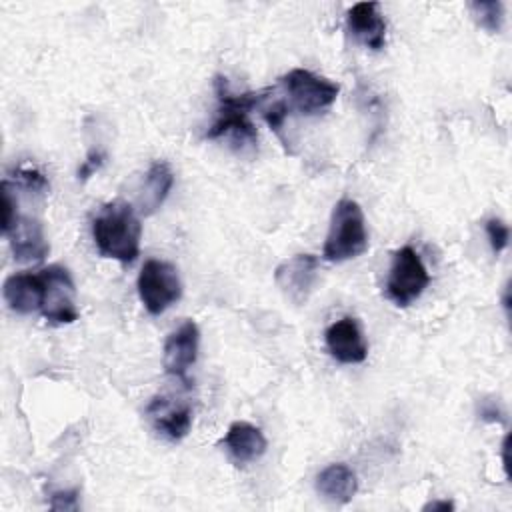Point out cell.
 <instances>
[{"label": "cell", "instance_id": "1", "mask_svg": "<svg viewBox=\"0 0 512 512\" xmlns=\"http://www.w3.org/2000/svg\"><path fill=\"white\" fill-rule=\"evenodd\" d=\"M214 92L218 100L216 120L206 130V140H218V138H230L232 144L240 148H254L258 144V130L254 122L250 120V110L256 106H262L268 98L270 90L262 92H232L228 78L216 76L214 78Z\"/></svg>", "mask_w": 512, "mask_h": 512}, {"label": "cell", "instance_id": "2", "mask_svg": "<svg viewBox=\"0 0 512 512\" xmlns=\"http://www.w3.org/2000/svg\"><path fill=\"white\" fill-rule=\"evenodd\" d=\"M92 236L98 252L104 258L130 264L140 254L142 224L132 204L108 202L100 208L92 222Z\"/></svg>", "mask_w": 512, "mask_h": 512}, {"label": "cell", "instance_id": "3", "mask_svg": "<svg viewBox=\"0 0 512 512\" xmlns=\"http://www.w3.org/2000/svg\"><path fill=\"white\" fill-rule=\"evenodd\" d=\"M368 248L366 220L360 204L352 198H340L332 210L322 256L328 262H344L360 256Z\"/></svg>", "mask_w": 512, "mask_h": 512}, {"label": "cell", "instance_id": "4", "mask_svg": "<svg viewBox=\"0 0 512 512\" xmlns=\"http://www.w3.org/2000/svg\"><path fill=\"white\" fill-rule=\"evenodd\" d=\"M280 84L286 92L288 108L304 116H314L328 110L340 94V84L306 68H292L280 78Z\"/></svg>", "mask_w": 512, "mask_h": 512}, {"label": "cell", "instance_id": "5", "mask_svg": "<svg viewBox=\"0 0 512 512\" xmlns=\"http://www.w3.org/2000/svg\"><path fill=\"white\" fill-rule=\"evenodd\" d=\"M430 284V274L412 246H402L394 252L388 280H386V298L400 308L410 306L424 288Z\"/></svg>", "mask_w": 512, "mask_h": 512}, {"label": "cell", "instance_id": "6", "mask_svg": "<svg viewBox=\"0 0 512 512\" xmlns=\"http://www.w3.org/2000/svg\"><path fill=\"white\" fill-rule=\"evenodd\" d=\"M138 296L144 308L158 316L168 310L182 296V282L178 268L164 260H146L138 274Z\"/></svg>", "mask_w": 512, "mask_h": 512}, {"label": "cell", "instance_id": "7", "mask_svg": "<svg viewBox=\"0 0 512 512\" xmlns=\"http://www.w3.org/2000/svg\"><path fill=\"white\" fill-rule=\"evenodd\" d=\"M42 306L40 312L46 320L54 324H70L78 318L76 308V288L70 272L64 266L52 264L42 272Z\"/></svg>", "mask_w": 512, "mask_h": 512}, {"label": "cell", "instance_id": "8", "mask_svg": "<svg viewBox=\"0 0 512 512\" xmlns=\"http://www.w3.org/2000/svg\"><path fill=\"white\" fill-rule=\"evenodd\" d=\"M318 266L320 264L314 254H296L274 270V282L286 300L302 306L308 302L314 290L318 280Z\"/></svg>", "mask_w": 512, "mask_h": 512}, {"label": "cell", "instance_id": "9", "mask_svg": "<svg viewBox=\"0 0 512 512\" xmlns=\"http://www.w3.org/2000/svg\"><path fill=\"white\" fill-rule=\"evenodd\" d=\"M200 344V330L194 320L182 322L164 342V370L176 378L186 380V372L196 362Z\"/></svg>", "mask_w": 512, "mask_h": 512}, {"label": "cell", "instance_id": "10", "mask_svg": "<svg viewBox=\"0 0 512 512\" xmlns=\"http://www.w3.org/2000/svg\"><path fill=\"white\" fill-rule=\"evenodd\" d=\"M152 428L168 440H182L192 426V408L186 402L168 396H156L146 406Z\"/></svg>", "mask_w": 512, "mask_h": 512}, {"label": "cell", "instance_id": "11", "mask_svg": "<svg viewBox=\"0 0 512 512\" xmlns=\"http://www.w3.org/2000/svg\"><path fill=\"white\" fill-rule=\"evenodd\" d=\"M328 352L342 364H360L368 356V344L362 336L358 322L344 316L326 328Z\"/></svg>", "mask_w": 512, "mask_h": 512}, {"label": "cell", "instance_id": "12", "mask_svg": "<svg viewBox=\"0 0 512 512\" xmlns=\"http://www.w3.org/2000/svg\"><path fill=\"white\" fill-rule=\"evenodd\" d=\"M4 236L8 238L12 254L18 262H40L50 252L44 228L36 218L18 216Z\"/></svg>", "mask_w": 512, "mask_h": 512}, {"label": "cell", "instance_id": "13", "mask_svg": "<svg viewBox=\"0 0 512 512\" xmlns=\"http://www.w3.org/2000/svg\"><path fill=\"white\" fill-rule=\"evenodd\" d=\"M348 32L366 48L382 50L386 44V20L376 2H358L346 14Z\"/></svg>", "mask_w": 512, "mask_h": 512}, {"label": "cell", "instance_id": "14", "mask_svg": "<svg viewBox=\"0 0 512 512\" xmlns=\"http://www.w3.org/2000/svg\"><path fill=\"white\" fill-rule=\"evenodd\" d=\"M222 444H224L228 456L238 466H246V464L258 460L266 452V446H268L262 430L244 420L232 422L228 426Z\"/></svg>", "mask_w": 512, "mask_h": 512}, {"label": "cell", "instance_id": "15", "mask_svg": "<svg viewBox=\"0 0 512 512\" xmlns=\"http://www.w3.org/2000/svg\"><path fill=\"white\" fill-rule=\"evenodd\" d=\"M42 274L32 272H16L4 280L2 296L10 310L18 314H30L34 310H40L42 306Z\"/></svg>", "mask_w": 512, "mask_h": 512}, {"label": "cell", "instance_id": "16", "mask_svg": "<svg viewBox=\"0 0 512 512\" xmlns=\"http://www.w3.org/2000/svg\"><path fill=\"white\" fill-rule=\"evenodd\" d=\"M172 186H174V174H172L170 166L160 160L152 162L144 176L142 188H140V198H138L140 214H144V216L154 214L164 204Z\"/></svg>", "mask_w": 512, "mask_h": 512}, {"label": "cell", "instance_id": "17", "mask_svg": "<svg viewBox=\"0 0 512 512\" xmlns=\"http://www.w3.org/2000/svg\"><path fill=\"white\" fill-rule=\"evenodd\" d=\"M316 490L338 504H346L354 498L356 490H358V480L356 474L350 466L338 462V464H330L326 466L318 478H316Z\"/></svg>", "mask_w": 512, "mask_h": 512}, {"label": "cell", "instance_id": "18", "mask_svg": "<svg viewBox=\"0 0 512 512\" xmlns=\"http://www.w3.org/2000/svg\"><path fill=\"white\" fill-rule=\"evenodd\" d=\"M470 12L476 22L488 32H500L504 20V6L498 0L492 2H470Z\"/></svg>", "mask_w": 512, "mask_h": 512}, {"label": "cell", "instance_id": "19", "mask_svg": "<svg viewBox=\"0 0 512 512\" xmlns=\"http://www.w3.org/2000/svg\"><path fill=\"white\" fill-rule=\"evenodd\" d=\"M268 100V98H266ZM264 100V102H266ZM260 110H262V116H264V120H266V124L278 134V136H282V126H284V122H286V118H288V104H286V100H272V102H268V104H262L260 106Z\"/></svg>", "mask_w": 512, "mask_h": 512}, {"label": "cell", "instance_id": "20", "mask_svg": "<svg viewBox=\"0 0 512 512\" xmlns=\"http://www.w3.org/2000/svg\"><path fill=\"white\" fill-rule=\"evenodd\" d=\"M486 234H488V240H490V246H492L494 254H500L508 246L510 228L500 218L486 220Z\"/></svg>", "mask_w": 512, "mask_h": 512}, {"label": "cell", "instance_id": "21", "mask_svg": "<svg viewBox=\"0 0 512 512\" xmlns=\"http://www.w3.org/2000/svg\"><path fill=\"white\" fill-rule=\"evenodd\" d=\"M16 180L20 182L22 188L30 190V192H38L44 194L48 190V180L34 168H20L16 170Z\"/></svg>", "mask_w": 512, "mask_h": 512}, {"label": "cell", "instance_id": "22", "mask_svg": "<svg viewBox=\"0 0 512 512\" xmlns=\"http://www.w3.org/2000/svg\"><path fill=\"white\" fill-rule=\"evenodd\" d=\"M106 162V152L104 150H92L88 152V156L84 158V162L78 166V178L80 180H88L94 172H98L102 168V164Z\"/></svg>", "mask_w": 512, "mask_h": 512}, {"label": "cell", "instance_id": "23", "mask_svg": "<svg viewBox=\"0 0 512 512\" xmlns=\"http://www.w3.org/2000/svg\"><path fill=\"white\" fill-rule=\"evenodd\" d=\"M52 510H78V490H58L50 494Z\"/></svg>", "mask_w": 512, "mask_h": 512}, {"label": "cell", "instance_id": "24", "mask_svg": "<svg viewBox=\"0 0 512 512\" xmlns=\"http://www.w3.org/2000/svg\"><path fill=\"white\" fill-rule=\"evenodd\" d=\"M478 414L484 422H502V410L496 400H482L478 404Z\"/></svg>", "mask_w": 512, "mask_h": 512}, {"label": "cell", "instance_id": "25", "mask_svg": "<svg viewBox=\"0 0 512 512\" xmlns=\"http://www.w3.org/2000/svg\"><path fill=\"white\" fill-rule=\"evenodd\" d=\"M454 508V504L452 502H448V500H434V502H428V504H424V508L422 510H452Z\"/></svg>", "mask_w": 512, "mask_h": 512}]
</instances>
